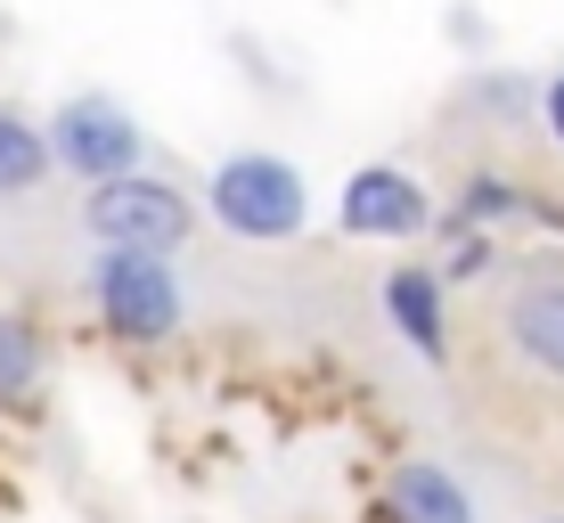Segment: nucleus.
Instances as JSON below:
<instances>
[{"label":"nucleus","instance_id":"11","mask_svg":"<svg viewBox=\"0 0 564 523\" xmlns=\"http://www.w3.org/2000/svg\"><path fill=\"white\" fill-rule=\"evenodd\" d=\"M540 123H549V140L564 148V74H549V83H540Z\"/></svg>","mask_w":564,"mask_h":523},{"label":"nucleus","instance_id":"9","mask_svg":"<svg viewBox=\"0 0 564 523\" xmlns=\"http://www.w3.org/2000/svg\"><path fill=\"white\" fill-rule=\"evenodd\" d=\"M50 164H57L50 123L33 131L25 115H9V107H0V197H33V188L50 181Z\"/></svg>","mask_w":564,"mask_h":523},{"label":"nucleus","instance_id":"12","mask_svg":"<svg viewBox=\"0 0 564 523\" xmlns=\"http://www.w3.org/2000/svg\"><path fill=\"white\" fill-rule=\"evenodd\" d=\"M549 523H564V515H549Z\"/></svg>","mask_w":564,"mask_h":523},{"label":"nucleus","instance_id":"4","mask_svg":"<svg viewBox=\"0 0 564 523\" xmlns=\"http://www.w3.org/2000/svg\"><path fill=\"white\" fill-rule=\"evenodd\" d=\"M50 148H57V164H66L83 188H107V181H123V172H140L148 131L131 123L115 99L83 90V99H66V107L50 115Z\"/></svg>","mask_w":564,"mask_h":523},{"label":"nucleus","instance_id":"3","mask_svg":"<svg viewBox=\"0 0 564 523\" xmlns=\"http://www.w3.org/2000/svg\"><path fill=\"white\" fill-rule=\"evenodd\" d=\"M90 295H99V312L115 336L131 344H155L181 327V279H172L164 254H131V246H99V262H90Z\"/></svg>","mask_w":564,"mask_h":523},{"label":"nucleus","instance_id":"5","mask_svg":"<svg viewBox=\"0 0 564 523\" xmlns=\"http://www.w3.org/2000/svg\"><path fill=\"white\" fill-rule=\"evenodd\" d=\"M425 188L410 181V172H393V164H368L344 181V205H336V221L352 229V238H417L425 229Z\"/></svg>","mask_w":564,"mask_h":523},{"label":"nucleus","instance_id":"10","mask_svg":"<svg viewBox=\"0 0 564 523\" xmlns=\"http://www.w3.org/2000/svg\"><path fill=\"white\" fill-rule=\"evenodd\" d=\"M33 368H42L33 336H25L17 319H0V401H9V393H25V384H33Z\"/></svg>","mask_w":564,"mask_h":523},{"label":"nucleus","instance_id":"1","mask_svg":"<svg viewBox=\"0 0 564 523\" xmlns=\"http://www.w3.org/2000/svg\"><path fill=\"white\" fill-rule=\"evenodd\" d=\"M205 205H213V221H221L229 238H254V246H279L311 221V188L286 156H221Z\"/></svg>","mask_w":564,"mask_h":523},{"label":"nucleus","instance_id":"6","mask_svg":"<svg viewBox=\"0 0 564 523\" xmlns=\"http://www.w3.org/2000/svg\"><path fill=\"white\" fill-rule=\"evenodd\" d=\"M508 344L540 377H564V279H532L508 303Z\"/></svg>","mask_w":564,"mask_h":523},{"label":"nucleus","instance_id":"8","mask_svg":"<svg viewBox=\"0 0 564 523\" xmlns=\"http://www.w3.org/2000/svg\"><path fill=\"white\" fill-rule=\"evenodd\" d=\"M384 319H393V336L410 352L442 360V279L434 270H393L384 279Z\"/></svg>","mask_w":564,"mask_h":523},{"label":"nucleus","instance_id":"7","mask_svg":"<svg viewBox=\"0 0 564 523\" xmlns=\"http://www.w3.org/2000/svg\"><path fill=\"white\" fill-rule=\"evenodd\" d=\"M384 499H393V523H475L466 482H458L451 467H434V458H410Z\"/></svg>","mask_w":564,"mask_h":523},{"label":"nucleus","instance_id":"2","mask_svg":"<svg viewBox=\"0 0 564 523\" xmlns=\"http://www.w3.org/2000/svg\"><path fill=\"white\" fill-rule=\"evenodd\" d=\"M83 229L99 246H131V254H172L197 229V205L181 197L172 181H148V172H123V181L90 188L83 197Z\"/></svg>","mask_w":564,"mask_h":523}]
</instances>
